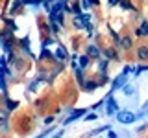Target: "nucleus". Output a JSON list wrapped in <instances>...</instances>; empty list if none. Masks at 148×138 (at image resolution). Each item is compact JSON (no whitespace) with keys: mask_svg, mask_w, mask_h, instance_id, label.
<instances>
[{"mask_svg":"<svg viewBox=\"0 0 148 138\" xmlns=\"http://www.w3.org/2000/svg\"><path fill=\"white\" fill-rule=\"evenodd\" d=\"M117 120H119V123H122V125H130V123H133L137 120V116L133 112H130V110H119Z\"/></svg>","mask_w":148,"mask_h":138,"instance_id":"f257e3e1","label":"nucleus"},{"mask_svg":"<svg viewBox=\"0 0 148 138\" xmlns=\"http://www.w3.org/2000/svg\"><path fill=\"white\" fill-rule=\"evenodd\" d=\"M106 107H108V114H117V112H119V105L115 103L113 94H108V99H106Z\"/></svg>","mask_w":148,"mask_h":138,"instance_id":"f03ea898","label":"nucleus"},{"mask_svg":"<svg viewBox=\"0 0 148 138\" xmlns=\"http://www.w3.org/2000/svg\"><path fill=\"white\" fill-rule=\"evenodd\" d=\"M85 110L87 109H76V110H72V112L69 114V118L65 120V125H69V123H72L74 120H78L80 116H83V114H85Z\"/></svg>","mask_w":148,"mask_h":138,"instance_id":"7ed1b4c3","label":"nucleus"},{"mask_svg":"<svg viewBox=\"0 0 148 138\" xmlns=\"http://www.w3.org/2000/svg\"><path fill=\"white\" fill-rule=\"evenodd\" d=\"M135 53H137V59H139V61H148V46L146 44L137 46Z\"/></svg>","mask_w":148,"mask_h":138,"instance_id":"20e7f679","label":"nucleus"},{"mask_svg":"<svg viewBox=\"0 0 148 138\" xmlns=\"http://www.w3.org/2000/svg\"><path fill=\"white\" fill-rule=\"evenodd\" d=\"M137 37H141V39H145V37H148V20H141V24H139L137 31H135Z\"/></svg>","mask_w":148,"mask_h":138,"instance_id":"39448f33","label":"nucleus"},{"mask_svg":"<svg viewBox=\"0 0 148 138\" xmlns=\"http://www.w3.org/2000/svg\"><path fill=\"white\" fill-rule=\"evenodd\" d=\"M132 46H133L132 35H124L122 39H120V48H122V50H132Z\"/></svg>","mask_w":148,"mask_h":138,"instance_id":"423d86ee","label":"nucleus"},{"mask_svg":"<svg viewBox=\"0 0 148 138\" xmlns=\"http://www.w3.org/2000/svg\"><path fill=\"white\" fill-rule=\"evenodd\" d=\"M111 85H113V90L122 89V87L126 85V74H120V76H119V77H117V79H115L113 83H111Z\"/></svg>","mask_w":148,"mask_h":138,"instance_id":"0eeeda50","label":"nucleus"},{"mask_svg":"<svg viewBox=\"0 0 148 138\" xmlns=\"http://www.w3.org/2000/svg\"><path fill=\"white\" fill-rule=\"evenodd\" d=\"M100 48L98 46H95V44H91V46H87V57H95V59H98L100 57Z\"/></svg>","mask_w":148,"mask_h":138,"instance_id":"6e6552de","label":"nucleus"},{"mask_svg":"<svg viewBox=\"0 0 148 138\" xmlns=\"http://www.w3.org/2000/svg\"><path fill=\"white\" fill-rule=\"evenodd\" d=\"M54 57L59 59V61H65V59L69 57V53H67V50H65L63 46H58V48H56V52H54Z\"/></svg>","mask_w":148,"mask_h":138,"instance_id":"1a4fd4ad","label":"nucleus"},{"mask_svg":"<svg viewBox=\"0 0 148 138\" xmlns=\"http://www.w3.org/2000/svg\"><path fill=\"white\" fill-rule=\"evenodd\" d=\"M89 63H91V57H87V55H82V57L78 59V66H80L82 70L89 68Z\"/></svg>","mask_w":148,"mask_h":138,"instance_id":"9d476101","label":"nucleus"},{"mask_svg":"<svg viewBox=\"0 0 148 138\" xmlns=\"http://www.w3.org/2000/svg\"><path fill=\"white\" fill-rule=\"evenodd\" d=\"M104 55H106V59H119V53H117V50L115 48H106L104 50Z\"/></svg>","mask_w":148,"mask_h":138,"instance_id":"9b49d317","label":"nucleus"},{"mask_svg":"<svg viewBox=\"0 0 148 138\" xmlns=\"http://www.w3.org/2000/svg\"><path fill=\"white\" fill-rule=\"evenodd\" d=\"M96 87H98V83H96V81H92V79H89V81H85V83H83V89H85L87 92H92V90L96 89Z\"/></svg>","mask_w":148,"mask_h":138,"instance_id":"f8f14e48","label":"nucleus"},{"mask_svg":"<svg viewBox=\"0 0 148 138\" xmlns=\"http://www.w3.org/2000/svg\"><path fill=\"white\" fill-rule=\"evenodd\" d=\"M50 18H52L56 24L63 26V13H50Z\"/></svg>","mask_w":148,"mask_h":138,"instance_id":"ddd939ff","label":"nucleus"},{"mask_svg":"<svg viewBox=\"0 0 148 138\" xmlns=\"http://www.w3.org/2000/svg\"><path fill=\"white\" fill-rule=\"evenodd\" d=\"M74 74H76V81L83 87V83H85V77H83V70H82V68H76V70H74Z\"/></svg>","mask_w":148,"mask_h":138,"instance_id":"4468645a","label":"nucleus"},{"mask_svg":"<svg viewBox=\"0 0 148 138\" xmlns=\"http://www.w3.org/2000/svg\"><path fill=\"white\" fill-rule=\"evenodd\" d=\"M108 64H109L108 59H100V61H98V70L102 74H106V70H108Z\"/></svg>","mask_w":148,"mask_h":138,"instance_id":"2eb2a0df","label":"nucleus"},{"mask_svg":"<svg viewBox=\"0 0 148 138\" xmlns=\"http://www.w3.org/2000/svg\"><path fill=\"white\" fill-rule=\"evenodd\" d=\"M21 46L22 50H24V53H28L32 57V52H30V46H28V37H24V39H21Z\"/></svg>","mask_w":148,"mask_h":138,"instance_id":"dca6fc26","label":"nucleus"},{"mask_svg":"<svg viewBox=\"0 0 148 138\" xmlns=\"http://www.w3.org/2000/svg\"><path fill=\"white\" fill-rule=\"evenodd\" d=\"M122 89H124V94H126L128 98H130V96H133V94H135V89H133L132 85H124Z\"/></svg>","mask_w":148,"mask_h":138,"instance_id":"f3484780","label":"nucleus"},{"mask_svg":"<svg viewBox=\"0 0 148 138\" xmlns=\"http://www.w3.org/2000/svg\"><path fill=\"white\" fill-rule=\"evenodd\" d=\"M24 6H39V4H43V0H21Z\"/></svg>","mask_w":148,"mask_h":138,"instance_id":"a211bd4d","label":"nucleus"},{"mask_svg":"<svg viewBox=\"0 0 148 138\" xmlns=\"http://www.w3.org/2000/svg\"><path fill=\"white\" fill-rule=\"evenodd\" d=\"M6 107H8V110H15L18 107V103L17 101H11V99H6Z\"/></svg>","mask_w":148,"mask_h":138,"instance_id":"6ab92c4d","label":"nucleus"},{"mask_svg":"<svg viewBox=\"0 0 148 138\" xmlns=\"http://www.w3.org/2000/svg\"><path fill=\"white\" fill-rule=\"evenodd\" d=\"M104 131H109V125H106V127H98V129H95V131L91 133V136H95V135H98V133H104Z\"/></svg>","mask_w":148,"mask_h":138,"instance_id":"aec40b11","label":"nucleus"},{"mask_svg":"<svg viewBox=\"0 0 148 138\" xmlns=\"http://www.w3.org/2000/svg\"><path fill=\"white\" fill-rule=\"evenodd\" d=\"M109 31H111V37H113V41H115L117 44H120V39H122V37H120L117 31H113V30H109Z\"/></svg>","mask_w":148,"mask_h":138,"instance_id":"412c9836","label":"nucleus"},{"mask_svg":"<svg viewBox=\"0 0 148 138\" xmlns=\"http://www.w3.org/2000/svg\"><path fill=\"white\" fill-rule=\"evenodd\" d=\"M46 57H52V53H50L46 48H43V50H41V55H39V59H46Z\"/></svg>","mask_w":148,"mask_h":138,"instance_id":"4be33fe9","label":"nucleus"},{"mask_svg":"<svg viewBox=\"0 0 148 138\" xmlns=\"http://www.w3.org/2000/svg\"><path fill=\"white\" fill-rule=\"evenodd\" d=\"M6 24L9 26V30H11V31H15V30H17V24L11 20V18H6Z\"/></svg>","mask_w":148,"mask_h":138,"instance_id":"5701e85b","label":"nucleus"},{"mask_svg":"<svg viewBox=\"0 0 148 138\" xmlns=\"http://www.w3.org/2000/svg\"><path fill=\"white\" fill-rule=\"evenodd\" d=\"M18 6H22V2H21V0H15V2H13V7H11V13H15L18 9Z\"/></svg>","mask_w":148,"mask_h":138,"instance_id":"b1692460","label":"nucleus"},{"mask_svg":"<svg viewBox=\"0 0 148 138\" xmlns=\"http://www.w3.org/2000/svg\"><path fill=\"white\" fill-rule=\"evenodd\" d=\"M50 30H52V33H58V24L54 20H50Z\"/></svg>","mask_w":148,"mask_h":138,"instance_id":"393cba45","label":"nucleus"},{"mask_svg":"<svg viewBox=\"0 0 148 138\" xmlns=\"http://www.w3.org/2000/svg\"><path fill=\"white\" fill-rule=\"evenodd\" d=\"M122 7H126V9H133L132 2H128V0H122Z\"/></svg>","mask_w":148,"mask_h":138,"instance_id":"a878e982","label":"nucleus"},{"mask_svg":"<svg viewBox=\"0 0 148 138\" xmlns=\"http://www.w3.org/2000/svg\"><path fill=\"white\" fill-rule=\"evenodd\" d=\"M0 89H2V92L6 94V90H8V87H6V81H4V77L0 79Z\"/></svg>","mask_w":148,"mask_h":138,"instance_id":"bb28decb","label":"nucleus"},{"mask_svg":"<svg viewBox=\"0 0 148 138\" xmlns=\"http://www.w3.org/2000/svg\"><path fill=\"white\" fill-rule=\"evenodd\" d=\"M4 76H9V70H8V68H0V79H2Z\"/></svg>","mask_w":148,"mask_h":138,"instance_id":"cd10ccee","label":"nucleus"},{"mask_svg":"<svg viewBox=\"0 0 148 138\" xmlns=\"http://www.w3.org/2000/svg\"><path fill=\"white\" fill-rule=\"evenodd\" d=\"M82 7H83V9L91 7V2H89V0H82Z\"/></svg>","mask_w":148,"mask_h":138,"instance_id":"c85d7f7f","label":"nucleus"},{"mask_svg":"<svg viewBox=\"0 0 148 138\" xmlns=\"http://www.w3.org/2000/svg\"><path fill=\"white\" fill-rule=\"evenodd\" d=\"M133 70H135V66H126L122 74H126V76H128V74H130V72H133Z\"/></svg>","mask_w":148,"mask_h":138,"instance_id":"c756f323","label":"nucleus"},{"mask_svg":"<svg viewBox=\"0 0 148 138\" xmlns=\"http://www.w3.org/2000/svg\"><path fill=\"white\" fill-rule=\"evenodd\" d=\"M145 70H148V64H145V66H141V68H137V70H135V74L139 76V74H141V72H145Z\"/></svg>","mask_w":148,"mask_h":138,"instance_id":"7c9ffc66","label":"nucleus"},{"mask_svg":"<svg viewBox=\"0 0 148 138\" xmlns=\"http://www.w3.org/2000/svg\"><path fill=\"white\" fill-rule=\"evenodd\" d=\"M108 138H119V136H117V133H115V131H111V129H109V133H108Z\"/></svg>","mask_w":148,"mask_h":138,"instance_id":"2f4dec72","label":"nucleus"},{"mask_svg":"<svg viewBox=\"0 0 148 138\" xmlns=\"http://www.w3.org/2000/svg\"><path fill=\"white\" fill-rule=\"evenodd\" d=\"M0 68H8V64H6V59H4V57H0Z\"/></svg>","mask_w":148,"mask_h":138,"instance_id":"473e14b6","label":"nucleus"},{"mask_svg":"<svg viewBox=\"0 0 148 138\" xmlns=\"http://www.w3.org/2000/svg\"><path fill=\"white\" fill-rule=\"evenodd\" d=\"M85 120H87V122H89V120H96V114H87Z\"/></svg>","mask_w":148,"mask_h":138,"instance_id":"72a5a7b5","label":"nucleus"},{"mask_svg":"<svg viewBox=\"0 0 148 138\" xmlns=\"http://www.w3.org/2000/svg\"><path fill=\"white\" fill-rule=\"evenodd\" d=\"M61 136H63V131H59V133H56L52 138H61Z\"/></svg>","mask_w":148,"mask_h":138,"instance_id":"f704fd0d","label":"nucleus"},{"mask_svg":"<svg viewBox=\"0 0 148 138\" xmlns=\"http://www.w3.org/2000/svg\"><path fill=\"white\" fill-rule=\"evenodd\" d=\"M91 2V6H98V0H89Z\"/></svg>","mask_w":148,"mask_h":138,"instance_id":"c9c22d12","label":"nucleus"},{"mask_svg":"<svg viewBox=\"0 0 148 138\" xmlns=\"http://www.w3.org/2000/svg\"><path fill=\"white\" fill-rule=\"evenodd\" d=\"M117 2H119V0H109V6H115Z\"/></svg>","mask_w":148,"mask_h":138,"instance_id":"e433bc0d","label":"nucleus"}]
</instances>
